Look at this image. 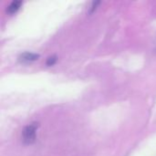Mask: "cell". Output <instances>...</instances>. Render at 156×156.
<instances>
[{"label": "cell", "mask_w": 156, "mask_h": 156, "mask_svg": "<svg viewBox=\"0 0 156 156\" xmlns=\"http://www.w3.org/2000/svg\"><path fill=\"white\" fill-rule=\"evenodd\" d=\"M37 125L36 123H31L25 127V129L22 132V138L25 144H31L36 140V133H37Z\"/></svg>", "instance_id": "cell-1"}, {"label": "cell", "mask_w": 156, "mask_h": 156, "mask_svg": "<svg viewBox=\"0 0 156 156\" xmlns=\"http://www.w3.org/2000/svg\"><path fill=\"white\" fill-rule=\"evenodd\" d=\"M39 58V55L35 54V53H29V52H25L19 57V60L21 62H32L37 60Z\"/></svg>", "instance_id": "cell-2"}, {"label": "cell", "mask_w": 156, "mask_h": 156, "mask_svg": "<svg viewBox=\"0 0 156 156\" xmlns=\"http://www.w3.org/2000/svg\"><path fill=\"white\" fill-rule=\"evenodd\" d=\"M21 4H22V2L19 0H15V1L11 2V4L7 7V12L9 14H13V13L16 12L18 10V8L20 7Z\"/></svg>", "instance_id": "cell-3"}, {"label": "cell", "mask_w": 156, "mask_h": 156, "mask_svg": "<svg viewBox=\"0 0 156 156\" xmlns=\"http://www.w3.org/2000/svg\"><path fill=\"white\" fill-rule=\"evenodd\" d=\"M56 60H57V58H56L55 56L49 57V58H48V60H47V65H48V66H52V65L55 64Z\"/></svg>", "instance_id": "cell-4"}]
</instances>
